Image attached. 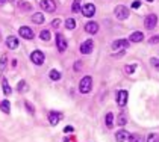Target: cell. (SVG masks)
<instances>
[{
  "instance_id": "cell-1",
  "label": "cell",
  "mask_w": 159,
  "mask_h": 142,
  "mask_svg": "<svg viewBox=\"0 0 159 142\" xmlns=\"http://www.w3.org/2000/svg\"><path fill=\"white\" fill-rule=\"evenodd\" d=\"M91 88H93V79H91L89 76H85L79 83V91L82 94H88L91 91Z\"/></svg>"
},
{
  "instance_id": "cell-2",
  "label": "cell",
  "mask_w": 159,
  "mask_h": 142,
  "mask_svg": "<svg viewBox=\"0 0 159 142\" xmlns=\"http://www.w3.org/2000/svg\"><path fill=\"white\" fill-rule=\"evenodd\" d=\"M156 24H158V17H156L155 14H150V15H147V17L144 18V26H146V29L153 30V29L156 27Z\"/></svg>"
},
{
  "instance_id": "cell-3",
  "label": "cell",
  "mask_w": 159,
  "mask_h": 142,
  "mask_svg": "<svg viewBox=\"0 0 159 142\" xmlns=\"http://www.w3.org/2000/svg\"><path fill=\"white\" fill-rule=\"evenodd\" d=\"M129 15H130V11H129L126 6L120 5V6L115 8V17H117L118 20H126Z\"/></svg>"
},
{
  "instance_id": "cell-4",
  "label": "cell",
  "mask_w": 159,
  "mask_h": 142,
  "mask_svg": "<svg viewBox=\"0 0 159 142\" xmlns=\"http://www.w3.org/2000/svg\"><path fill=\"white\" fill-rule=\"evenodd\" d=\"M30 59H32V62H33L35 65H42V64H44L45 56H44V53H42L41 50H35V52H32Z\"/></svg>"
},
{
  "instance_id": "cell-5",
  "label": "cell",
  "mask_w": 159,
  "mask_h": 142,
  "mask_svg": "<svg viewBox=\"0 0 159 142\" xmlns=\"http://www.w3.org/2000/svg\"><path fill=\"white\" fill-rule=\"evenodd\" d=\"M39 5H41V8L44 11H47V12H55L56 11V3L53 2V0H41Z\"/></svg>"
},
{
  "instance_id": "cell-6",
  "label": "cell",
  "mask_w": 159,
  "mask_h": 142,
  "mask_svg": "<svg viewBox=\"0 0 159 142\" xmlns=\"http://www.w3.org/2000/svg\"><path fill=\"white\" fill-rule=\"evenodd\" d=\"M126 103H127V91H118L117 92V104L120 106V107H124L126 106Z\"/></svg>"
},
{
  "instance_id": "cell-7",
  "label": "cell",
  "mask_w": 159,
  "mask_h": 142,
  "mask_svg": "<svg viewBox=\"0 0 159 142\" xmlns=\"http://www.w3.org/2000/svg\"><path fill=\"white\" fill-rule=\"evenodd\" d=\"M93 45H94L93 41L86 39V41L82 42V45H80V53H82V55H89L91 52H93Z\"/></svg>"
},
{
  "instance_id": "cell-8",
  "label": "cell",
  "mask_w": 159,
  "mask_h": 142,
  "mask_svg": "<svg viewBox=\"0 0 159 142\" xmlns=\"http://www.w3.org/2000/svg\"><path fill=\"white\" fill-rule=\"evenodd\" d=\"M56 47H58L59 52H65L67 50V41H65L64 35H61V33L56 35Z\"/></svg>"
},
{
  "instance_id": "cell-9",
  "label": "cell",
  "mask_w": 159,
  "mask_h": 142,
  "mask_svg": "<svg viewBox=\"0 0 159 142\" xmlns=\"http://www.w3.org/2000/svg\"><path fill=\"white\" fill-rule=\"evenodd\" d=\"M20 35L23 36V38H25V39H32L33 38V30L30 29V27H27V26H23V27H20Z\"/></svg>"
},
{
  "instance_id": "cell-10",
  "label": "cell",
  "mask_w": 159,
  "mask_h": 142,
  "mask_svg": "<svg viewBox=\"0 0 159 142\" xmlns=\"http://www.w3.org/2000/svg\"><path fill=\"white\" fill-rule=\"evenodd\" d=\"M129 47V41H126V39H117V41H114L112 42V49H115V50H124V49H127Z\"/></svg>"
},
{
  "instance_id": "cell-11",
  "label": "cell",
  "mask_w": 159,
  "mask_h": 142,
  "mask_svg": "<svg viewBox=\"0 0 159 142\" xmlns=\"http://www.w3.org/2000/svg\"><path fill=\"white\" fill-rule=\"evenodd\" d=\"M82 14H83L85 17H93V15L96 14V6H94L93 3L85 5V6L82 8Z\"/></svg>"
},
{
  "instance_id": "cell-12",
  "label": "cell",
  "mask_w": 159,
  "mask_h": 142,
  "mask_svg": "<svg viewBox=\"0 0 159 142\" xmlns=\"http://www.w3.org/2000/svg\"><path fill=\"white\" fill-rule=\"evenodd\" d=\"M129 136H130L129 132H126L124 129H121L120 132L115 133V141H117V142H126V141L129 139Z\"/></svg>"
},
{
  "instance_id": "cell-13",
  "label": "cell",
  "mask_w": 159,
  "mask_h": 142,
  "mask_svg": "<svg viewBox=\"0 0 159 142\" xmlns=\"http://www.w3.org/2000/svg\"><path fill=\"white\" fill-rule=\"evenodd\" d=\"M61 118H62V113H59V112H50V113H49V123H50L52 126H56V124L59 123Z\"/></svg>"
},
{
  "instance_id": "cell-14",
  "label": "cell",
  "mask_w": 159,
  "mask_h": 142,
  "mask_svg": "<svg viewBox=\"0 0 159 142\" xmlns=\"http://www.w3.org/2000/svg\"><path fill=\"white\" fill-rule=\"evenodd\" d=\"M85 30H86L88 33H97L99 24H97L96 21H89V23H86V24H85Z\"/></svg>"
},
{
  "instance_id": "cell-15",
  "label": "cell",
  "mask_w": 159,
  "mask_h": 142,
  "mask_svg": "<svg viewBox=\"0 0 159 142\" xmlns=\"http://www.w3.org/2000/svg\"><path fill=\"white\" fill-rule=\"evenodd\" d=\"M144 39V35H143V32H133V33H130V36H129V41L130 42H141Z\"/></svg>"
},
{
  "instance_id": "cell-16",
  "label": "cell",
  "mask_w": 159,
  "mask_h": 142,
  "mask_svg": "<svg viewBox=\"0 0 159 142\" xmlns=\"http://www.w3.org/2000/svg\"><path fill=\"white\" fill-rule=\"evenodd\" d=\"M6 45H8V49L15 50L17 47H18V39H17L15 36H8V38H6Z\"/></svg>"
},
{
  "instance_id": "cell-17",
  "label": "cell",
  "mask_w": 159,
  "mask_h": 142,
  "mask_svg": "<svg viewBox=\"0 0 159 142\" xmlns=\"http://www.w3.org/2000/svg\"><path fill=\"white\" fill-rule=\"evenodd\" d=\"M32 21L35 23V24H42L44 23V15L41 12H36V14L32 15Z\"/></svg>"
},
{
  "instance_id": "cell-18",
  "label": "cell",
  "mask_w": 159,
  "mask_h": 142,
  "mask_svg": "<svg viewBox=\"0 0 159 142\" xmlns=\"http://www.w3.org/2000/svg\"><path fill=\"white\" fill-rule=\"evenodd\" d=\"M105 123H106V127H108V129H111V127L114 126V115H112V112H108V113H106Z\"/></svg>"
},
{
  "instance_id": "cell-19",
  "label": "cell",
  "mask_w": 159,
  "mask_h": 142,
  "mask_svg": "<svg viewBox=\"0 0 159 142\" xmlns=\"http://www.w3.org/2000/svg\"><path fill=\"white\" fill-rule=\"evenodd\" d=\"M76 23H77V21H76L74 18H68V20L65 21V27H67L68 30H73V29L76 27Z\"/></svg>"
},
{
  "instance_id": "cell-20",
  "label": "cell",
  "mask_w": 159,
  "mask_h": 142,
  "mask_svg": "<svg viewBox=\"0 0 159 142\" xmlns=\"http://www.w3.org/2000/svg\"><path fill=\"white\" fill-rule=\"evenodd\" d=\"M9 107H11V104H9V101H8V100H3L2 103H0V109H2L5 113H9V112H11V109H9Z\"/></svg>"
},
{
  "instance_id": "cell-21",
  "label": "cell",
  "mask_w": 159,
  "mask_h": 142,
  "mask_svg": "<svg viewBox=\"0 0 159 142\" xmlns=\"http://www.w3.org/2000/svg\"><path fill=\"white\" fill-rule=\"evenodd\" d=\"M18 8L23 9V11H30V9H32V5L27 3V2H23V0H21V2H18Z\"/></svg>"
},
{
  "instance_id": "cell-22",
  "label": "cell",
  "mask_w": 159,
  "mask_h": 142,
  "mask_svg": "<svg viewBox=\"0 0 159 142\" xmlns=\"http://www.w3.org/2000/svg\"><path fill=\"white\" fill-rule=\"evenodd\" d=\"M49 76H50V79H52V80H59V79H61V73H59L58 70H50Z\"/></svg>"
},
{
  "instance_id": "cell-23",
  "label": "cell",
  "mask_w": 159,
  "mask_h": 142,
  "mask_svg": "<svg viewBox=\"0 0 159 142\" xmlns=\"http://www.w3.org/2000/svg\"><path fill=\"white\" fill-rule=\"evenodd\" d=\"M39 38H41L42 41H49V39L52 38V35H50L49 30H41V32H39Z\"/></svg>"
},
{
  "instance_id": "cell-24",
  "label": "cell",
  "mask_w": 159,
  "mask_h": 142,
  "mask_svg": "<svg viewBox=\"0 0 159 142\" xmlns=\"http://www.w3.org/2000/svg\"><path fill=\"white\" fill-rule=\"evenodd\" d=\"M2 86H3V92L6 94V95H8V94H11V91H12V89H11V86H9V83H8V80H6V79H3V80H2Z\"/></svg>"
},
{
  "instance_id": "cell-25",
  "label": "cell",
  "mask_w": 159,
  "mask_h": 142,
  "mask_svg": "<svg viewBox=\"0 0 159 142\" xmlns=\"http://www.w3.org/2000/svg\"><path fill=\"white\" fill-rule=\"evenodd\" d=\"M135 70H136V65H135V64H129V65L124 67V71H126L127 74H133Z\"/></svg>"
},
{
  "instance_id": "cell-26",
  "label": "cell",
  "mask_w": 159,
  "mask_h": 142,
  "mask_svg": "<svg viewBox=\"0 0 159 142\" xmlns=\"http://www.w3.org/2000/svg\"><path fill=\"white\" fill-rule=\"evenodd\" d=\"M129 141H130V142H146L144 138L140 136V135H132V136H129Z\"/></svg>"
},
{
  "instance_id": "cell-27",
  "label": "cell",
  "mask_w": 159,
  "mask_h": 142,
  "mask_svg": "<svg viewBox=\"0 0 159 142\" xmlns=\"http://www.w3.org/2000/svg\"><path fill=\"white\" fill-rule=\"evenodd\" d=\"M71 11L73 12H79L80 11V0H74L73 5H71Z\"/></svg>"
},
{
  "instance_id": "cell-28",
  "label": "cell",
  "mask_w": 159,
  "mask_h": 142,
  "mask_svg": "<svg viewBox=\"0 0 159 142\" xmlns=\"http://www.w3.org/2000/svg\"><path fill=\"white\" fill-rule=\"evenodd\" d=\"M17 89H18L20 92H23V91H27V89H29V86L26 85V82H25V80H21V82L18 83V86H17Z\"/></svg>"
},
{
  "instance_id": "cell-29",
  "label": "cell",
  "mask_w": 159,
  "mask_h": 142,
  "mask_svg": "<svg viewBox=\"0 0 159 142\" xmlns=\"http://www.w3.org/2000/svg\"><path fill=\"white\" fill-rule=\"evenodd\" d=\"M117 124H118L120 127H124V126L127 124V120H126L124 116H121V115H120V116H118V121H117Z\"/></svg>"
},
{
  "instance_id": "cell-30",
  "label": "cell",
  "mask_w": 159,
  "mask_h": 142,
  "mask_svg": "<svg viewBox=\"0 0 159 142\" xmlns=\"http://www.w3.org/2000/svg\"><path fill=\"white\" fill-rule=\"evenodd\" d=\"M6 61H8V58H6V55H3L2 59H0V70H5V67H6Z\"/></svg>"
},
{
  "instance_id": "cell-31",
  "label": "cell",
  "mask_w": 159,
  "mask_h": 142,
  "mask_svg": "<svg viewBox=\"0 0 159 142\" xmlns=\"http://www.w3.org/2000/svg\"><path fill=\"white\" fill-rule=\"evenodd\" d=\"M156 139H158V135L156 133H150L149 138H147V142H156Z\"/></svg>"
},
{
  "instance_id": "cell-32",
  "label": "cell",
  "mask_w": 159,
  "mask_h": 142,
  "mask_svg": "<svg viewBox=\"0 0 159 142\" xmlns=\"http://www.w3.org/2000/svg\"><path fill=\"white\" fill-rule=\"evenodd\" d=\"M150 64H152L155 68H158V70H159V59H156V58H152V59H150Z\"/></svg>"
},
{
  "instance_id": "cell-33",
  "label": "cell",
  "mask_w": 159,
  "mask_h": 142,
  "mask_svg": "<svg viewBox=\"0 0 159 142\" xmlns=\"http://www.w3.org/2000/svg\"><path fill=\"white\" fill-rule=\"evenodd\" d=\"M59 24H61V20H59V18H55V20L52 21V27H55V29H58Z\"/></svg>"
},
{
  "instance_id": "cell-34",
  "label": "cell",
  "mask_w": 159,
  "mask_h": 142,
  "mask_svg": "<svg viewBox=\"0 0 159 142\" xmlns=\"http://www.w3.org/2000/svg\"><path fill=\"white\" fill-rule=\"evenodd\" d=\"M149 42H150V44H158V42H159V36H158V35L152 36V38L149 39Z\"/></svg>"
},
{
  "instance_id": "cell-35",
  "label": "cell",
  "mask_w": 159,
  "mask_h": 142,
  "mask_svg": "<svg viewBox=\"0 0 159 142\" xmlns=\"http://www.w3.org/2000/svg\"><path fill=\"white\" fill-rule=\"evenodd\" d=\"M140 6H141V2H138V0H136V2H133V3H132V8H135V9H138Z\"/></svg>"
},
{
  "instance_id": "cell-36",
  "label": "cell",
  "mask_w": 159,
  "mask_h": 142,
  "mask_svg": "<svg viewBox=\"0 0 159 142\" xmlns=\"http://www.w3.org/2000/svg\"><path fill=\"white\" fill-rule=\"evenodd\" d=\"M64 132H65V133H71V132H73V127H71V126H67V127L64 129Z\"/></svg>"
},
{
  "instance_id": "cell-37",
  "label": "cell",
  "mask_w": 159,
  "mask_h": 142,
  "mask_svg": "<svg viewBox=\"0 0 159 142\" xmlns=\"http://www.w3.org/2000/svg\"><path fill=\"white\" fill-rule=\"evenodd\" d=\"M25 104H26V107H27V110H29L30 113H33V109H32V106H30V103H27V101H25Z\"/></svg>"
},
{
  "instance_id": "cell-38",
  "label": "cell",
  "mask_w": 159,
  "mask_h": 142,
  "mask_svg": "<svg viewBox=\"0 0 159 142\" xmlns=\"http://www.w3.org/2000/svg\"><path fill=\"white\" fill-rule=\"evenodd\" d=\"M79 70H80V62L76 64V71H79Z\"/></svg>"
},
{
  "instance_id": "cell-39",
  "label": "cell",
  "mask_w": 159,
  "mask_h": 142,
  "mask_svg": "<svg viewBox=\"0 0 159 142\" xmlns=\"http://www.w3.org/2000/svg\"><path fill=\"white\" fill-rule=\"evenodd\" d=\"M2 3H5V0H0V5H2Z\"/></svg>"
},
{
  "instance_id": "cell-40",
  "label": "cell",
  "mask_w": 159,
  "mask_h": 142,
  "mask_svg": "<svg viewBox=\"0 0 159 142\" xmlns=\"http://www.w3.org/2000/svg\"><path fill=\"white\" fill-rule=\"evenodd\" d=\"M5 2H14V0H5Z\"/></svg>"
},
{
  "instance_id": "cell-41",
  "label": "cell",
  "mask_w": 159,
  "mask_h": 142,
  "mask_svg": "<svg viewBox=\"0 0 159 142\" xmlns=\"http://www.w3.org/2000/svg\"><path fill=\"white\" fill-rule=\"evenodd\" d=\"M156 142H159V136H158V139H156Z\"/></svg>"
},
{
  "instance_id": "cell-42",
  "label": "cell",
  "mask_w": 159,
  "mask_h": 142,
  "mask_svg": "<svg viewBox=\"0 0 159 142\" xmlns=\"http://www.w3.org/2000/svg\"><path fill=\"white\" fill-rule=\"evenodd\" d=\"M147 2H153V0H147Z\"/></svg>"
}]
</instances>
